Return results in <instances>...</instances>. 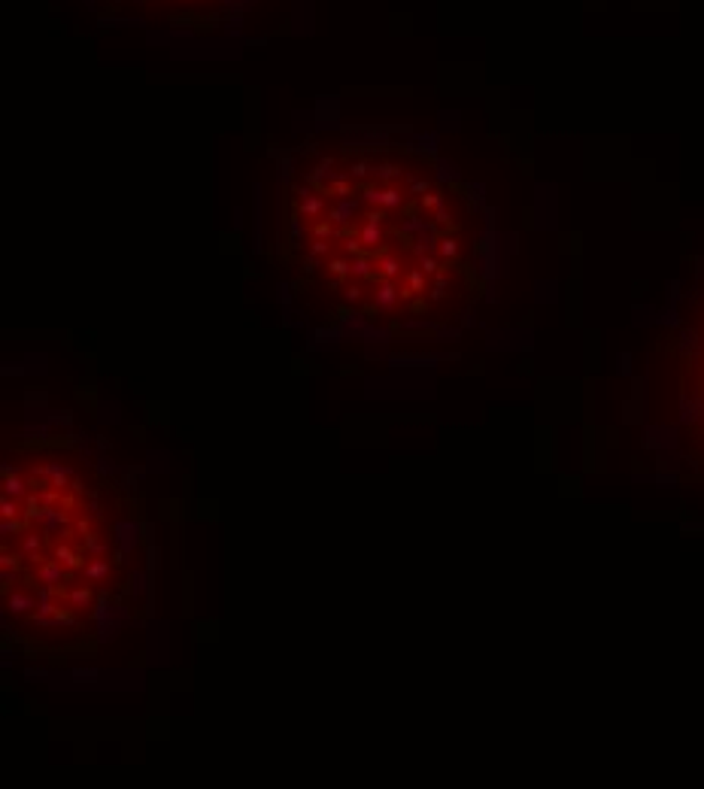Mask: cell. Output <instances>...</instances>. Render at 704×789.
I'll return each instance as SVG.
<instances>
[{
	"instance_id": "cell-1",
	"label": "cell",
	"mask_w": 704,
	"mask_h": 789,
	"mask_svg": "<svg viewBox=\"0 0 704 789\" xmlns=\"http://www.w3.org/2000/svg\"><path fill=\"white\" fill-rule=\"evenodd\" d=\"M40 607V598H37V592H25V589H12L10 595H6V610L15 616H25L30 614V610Z\"/></svg>"
},
{
	"instance_id": "cell-2",
	"label": "cell",
	"mask_w": 704,
	"mask_h": 789,
	"mask_svg": "<svg viewBox=\"0 0 704 789\" xmlns=\"http://www.w3.org/2000/svg\"><path fill=\"white\" fill-rule=\"evenodd\" d=\"M34 577H37V583H43V586L61 589V583L67 580V568L61 562H40L34 568Z\"/></svg>"
},
{
	"instance_id": "cell-3",
	"label": "cell",
	"mask_w": 704,
	"mask_h": 789,
	"mask_svg": "<svg viewBox=\"0 0 704 789\" xmlns=\"http://www.w3.org/2000/svg\"><path fill=\"white\" fill-rule=\"evenodd\" d=\"M34 523H40L43 532H49V534H61L67 528V519H64V513H61L58 507H43V513L34 519Z\"/></svg>"
},
{
	"instance_id": "cell-4",
	"label": "cell",
	"mask_w": 704,
	"mask_h": 789,
	"mask_svg": "<svg viewBox=\"0 0 704 789\" xmlns=\"http://www.w3.org/2000/svg\"><path fill=\"white\" fill-rule=\"evenodd\" d=\"M110 562L106 558H101V556H95V558H88L86 565H82V577L88 580V583H101V580H110Z\"/></svg>"
},
{
	"instance_id": "cell-5",
	"label": "cell",
	"mask_w": 704,
	"mask_h": 789,
	"mask_svg": "<svg viewBox=\"0 0 704 789\" xmlns=\"http://www.w3.org/2000/svg\"><path fill=\"white\" fill-rule=\"evenodd\" d=\"M40 549H43V538H40V534L25 532V538H21V556H25L28 562L40 565V562H46V558L40 556Z\"/></svg>"
},
{
	"instance_id": "cell-6",
	"label": "cell",
	"mask_w": 704,
	"mask_h": 789,
	"mask_svg": "<svg viewBox=\"0 0 704 789\" xmlns=\"http://www.w3.org/2000/svg\"><path fill=\"white\" fill-rule=\"evenodd\" d=\"M67 604H70L73 610H88L91 604H95V595H91L86 586H76V589H70V595H67Z\"/></svg>"
},
{
	"instance_id": "cell-7",
	"label": "cell",
	"mask_w": 704,
	"mask_h": 789,
	"mask_svg": "<svg viewBox=\"0 0 704 789\" xmlns=\"http://www.w3.org/2000/svg\"><path fill=\"white\" fill-rule=\"evenodd\" d=\"M3 495H10V498H25V495H28V483L21 480V477H15V471L6 474V477H3Z\"/></svg>"
},
{
	"instance_id": "cell-8",
	"label": "cell",
	"mask_w": 704,
	"mask_h": 789,
	"mask_svg": "<svg viewBox=\"0 0 704 789\" xmlns=\"http://www.w3.org/2000/svg\"><path fill=\"white\" fill-rule=\"evenodd\" d=\"M55 558L64 565V568H79V565H82L79 556H76V549L67 547V543H58V547H55Z\"/></svg>"
},
{
	"instance_id": "cell-9",
	"label": "cell",
	"mask_w": 704,
	"mask_h": 789,
	"mask_svg": "<svg viewBox=\"0 0 704 789\" xmlns=\"http://www.w3.org/2000/svg\"><path fill=\"white\" fill-rule=\"evenodd\" d=\"M82 553H86V558H95V556H104L106 553V543L97 538V534H86V543H82Z\"/></svg>"
},
{
	"instance_id": "cell-10",
	"label": "cell",
	"mask_w": 704,
	"mask_h": 789,
	"mask_svg": "<svg viewBox=\"0 0 704 789\" xmlns=\"http://www.w3.org/2000/svg\"><path fill=\"white\" fill-rule=\"evenodd\" d=\"M0 513H3V519H15L19 516V498H10V495H3V501H0Z\"/></svg>"
},
{
	"instance_id": "cell-11",
	"label": "cell",
	"mask_w": 704,
	"mask_h": 789,
	"mask_svg": "<svg viewBox=\"0 0 704 789\" xmlns=\"http://www.w3.org/2000/svg\"><path fill=\"white\" fill-rule=\"evenodd\" d=\"M0 577H3V583H6V586H10V583H19V571H15V568H12V571H10V568H3V574H0Z\"/></svg>"
},
{
	"instance_id": "cell-12",
	"label": "cell",
	"mask_w": 704,
	"mask_h": 789,
	"mask_svg": "<svg viewBox=\"0 0 704 789\" xmlns=\"http://www.w3.org/2000/svg\"><path fill=\"white\" fill-rule=\"evenodd\" d=\"M0 532H3V534H15V532H19V523H15V519H3Z\"/></svg>"
},
{
	"instance_id": "cell-13",
	"label": "cell",
	"mask_w": 704,
	"mask_h": 789,
	"mask_svg": "<svg viewBox=\"0 0 704 789\" xmlns=\"http://www.w3.org/2000/svg\"><path fill=\"white\" fill-rule=\"evenodd\" d=\"M15 562H19V558H15V556H10V553H3V556H0V565H3V568H15Z\"/></svg>"
}]
</instances>
